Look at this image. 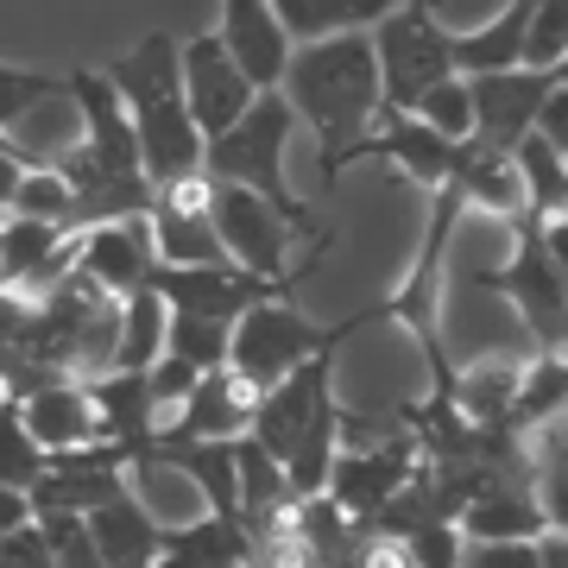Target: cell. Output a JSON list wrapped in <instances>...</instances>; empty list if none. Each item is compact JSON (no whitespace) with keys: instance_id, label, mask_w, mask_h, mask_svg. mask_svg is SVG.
Returning a JSON list of instances; mask_svg holds the SVG:
<instances>
[{"instance_id":"6da1fadb","label":"cell","mask_w":568,"mask_h":568,"mask_svg":"<svg viewBox=\"0 0 568 568\" xmlns=\"http://www.w3.org/2000/svg\"><path fill=\"white\" fill-rule=\"evenodd\" d=\"M278 95L291 102L297 126L316 133L323 145V183L335 190L354 159H366V133L379 114V58L373 32H335V39L291 44V63L278 77Z\"/></svg>"},{"instance_id":"7a4b0ae2","label":"cell","mask_w":568,"mask_h":568,"mask_svg":"<svg viewBox=\"0 0 568 568\" xmlns=\"http://www.w3.org/2000/svg\"><path fill=\"white\" fill-rule=\"evenodd\" d=\"M108 89L121 95L133 140H140V164L152 183L171 178H196L203 171V126L190 121L183 102V63H178V39L171 32H145L133 51L102 70Z\"/></svg>"},{"instance_id":"3957f363","label":"cell","mask_w":568,"mask_h":568,"mask_svg":"<svg viewBox=\"0 0 568 568\" xmlns=\"http://www.w3.org/2000/svg\"><path fill=\"white\" fill-rule=\"evenodd\" d=\"M291 133H297L291 102H284L278 89H260V95L246 102L241 121L203 140V178L209 183H241V190H253V196H260L265 209H278V215L297 227L310 246H323V253H328L335 227H328L323 215H316L297 190H291V178H284V145H291Z\"/></svg>"},{"instance_id":"277c9868","label":"cell","mask_w":568,"mask_h":568,"mask_svg":"<svg viewBox=\"0 0 568 568\" xmlns=\"http://www.w3.org/2000/svg\"><path fill=\"white\" fill-rule=\"evenodd\" d=\"M386 323L379 316V304H361L354 316H342V323H310L304 310L291 304V297H272V304H253L234 316V328H227V366L241 373L246 386H278L291 366H304L310 354H335L342 342H354L361 328Z\"/></svg>"},{"instance_id":"5b68a950","label":"cell","mask_w":568,"mask_h":568,"mask_svg":"<svg viewBox=\"0 0 568 568\" xmlns=\"http://www.w3.org/2000/svg\"><path fill=\"white\" fill-rule=\"evenodd\" d=\"M467 203L455 190H429V227H424V246H417V260H410L405 284L379 297V316L386 323H405L410 342L424 347L429 361V392H448L455 386V361H448V342H443V265H448V241H455V227H462Z\"/></svg>"},{"instance_id":"8992f818","label":"cell","mask_w":568,"mask_h":568,"mask_svg":"<svg viewBox=\"0 0 568 568\" xmlns=\"http://www.w3.org/2000/svg\"><path fill=\"white\" fill-rule=\"evenodd\" d=\"M511 260L493 265V272H474L480 291H499L530 328V347L549 354V347H568V284L556 272L544 246V222L537 215H511Z\"/></svg>"},{"instance_id":"52a82bcc","label":"cell","mask_w":568,"mask_h":568,"mask_svg":"<svg viewBox=\"0 0 568 568\" xmlns=\"http://www.w3.org/2000/svg\"><path fill=\"white\" fill-rule=\"evenodd\" d=\"M209 222H215V241H222L227 260L246 265V272H260V278L297 284L310 265L323 260V253L310 246L304 260L291 265V234H297V227L284 222L278 209H265L253 190H241V183H209Z\"/></svg>"},{"instance_id":"ba28073f","label":"cell","mask_w":568,"mask_h":568,"mask_svg":"<svg viewBox=\"0 0 568 568\" xmlns=\"http://www.w3.org/2000/svg\"><path fill=\"white\" fill-rule=\"evenodd\" d=\"M373 58H379V95H386V108H410L429 82L455 77L448 32L429 20L424 0H405V7H392L386 20L373 26Z\"/></svg>"},{"instance_id":"9c48e42d","label":"cell","mask_w":568,"mask_h":568,"mask_svg":"<svg viewBox=\"0 0 568 568\" xmlns=\"http://www.w3.org/2000/svg\"><path fill=\"white\" fill-rule=\"evenodd\" d=\"M152 291L171 316H209V323H234L241 310L272 304V297H291L297 284L260 278L234 260H209V265H159L152 272Z\"/></svg>"},{"instance_id":"30bf717a","label":"cell","mask_w":568,"mask_h":568,"mask_svg":"<svg viewBox=\"0 0 568 568\" xmlns=\"http://www.w3.org/2000/svg\"><path fill=\"white\" fill-rule=\"evenodd\" d=\"M410 474H417V443H410V429H392V436H379V443H366V448H335L323 493L354 525H373V511L386 506Z\"/></svg>"},{"instance_id":"8fae6325","label":"cell","mask_w":568,"mask_h":568,"mask_svg":"<svg viewBox=\"0 0 568 568\" xmlns=\"http://www.w3.org/2000/svg\"><path fill=\"white\" fill-rule=\"evenodd\" d=\"M562 82V70H487V77H467V108H474V140L493 152H511L537 126V108L549 102V89Z\"/></svg>"},{"instance_id":"7c38bea8","label":"cell","mask_w":568,"mask_h":568,"mask_svg":"<svg viewBox=\"0 0 568 568\" xmlns=\"http://www.w3.org/2000/svg\"><path fill=\"white\" fill-rule=\"evenodd\" d=\"M77 272L95 284V291H108L114 304L133 297V291H145L152 272H159V246H152L145 215H121V222L77 227Z\"/></svg>"},{"instance_id":"4fadbf2b","label":"cell","mask_w":568,"mask_h":568,"mask_svg":"<svg viewBox=\"0 0 568 568\" xmlns=\"http://www.w3.org/2000/svg\"><path fill=\"white\" fill-rule=\"evenodd\" d=\"M145 227H152L159 265H209V260H227L222 241H215V222H209V178H203V171H196V178L152 183Z\"/></svg>"},{"instance_id":"5bb4252c","label":"cell","mask_w":568,"mask_h":568,"mask_svg":"<svg viewBox=\"0 0 568 568\" xmlns=\"http://www.w3.org/2000/svg\"><path fill=\"white\" fill-rule=\"evenodd\" d=\"M335 354H310L304 366H291L278 386L260 392V405H253V424H246V436L272 455V462H284L291 455V443L304 436V424L323 410V398H335Z\"/></svg>"},{"instance_id":"9a60e30c","label":"cell","mask_w":568,"mask_h":568,"mask_svg":"<svg viewBox=\"0 0 568 568\" xmlns=\"http://www.w3.org/2000/svg\"><path fill=\"white\" fill-rule=\"evenodd\" d=\"M178 63H183V102H190V121L203 126V140H209V133H222V126H234L246 114V102L260 95V89L241 77V63L222 51L215 32L183 39L178 44Z\"/></svg>"},{"instance_id":"2e32d148","label":"cell","mask_w":568,"mask_h":568,"mask_svg":"<svg viewBox=\"0 0 568 568\" xmlns=\"http://www.w3.org/2000/svg\"><path fill=\"white\" fill-rule=\"evenodd\" d=\"M392 159L398 171H405L417 190H443L448 178H455V159H462V140H443L436 126H424L417 114H405V108H386L379 102V114H373V133H366V159Z\"/></svg>"},{"instance_id":"e0dca14e","label":"cell","mask_w":568,"mask_h":568,"mask_svg":"<svg viewBox=\"0 0 568 568\" xmlns=\"http://www.w3.org/2000/svg\"><path fill=\"white\" fill-rule=\"evenodd\" d=\"M20 405V424L26 436L44 448V455H63V448H89V443H108L102 429V405L89 398V379H51V386L13 398Z\"/></svg>"},{"instance_id":"ac0fdd59","label":"cell","mask_w":568,"mask_h":568,"mask_svg":"<svg viewBox=\"0 0 568 568\" xmlns=\"http://www.w3.org/2000/svg\"><path fill=\"white\" fill-rule=\"evenodd\" d=\"M215 39H222L227 58L241 63V77L253 82V89H278L284 63H291V32L278 26L272 0H222Z\"/></svg>"},{"instance_id":"d6986e66","label":"cell","mask_w":568,"mask_h":568,"mask_svg":"<svg viewBox=\"0 0 568 568\" xmlns=\"http://www.w3.org/2000/svg\"><path fill=\"white\" fill-rule=\"evenodd\" d=\"M253 405H260V386H246L234 366H215V373H203V379L190 386L178 417L159 424V429L196 436V443H234V436H246V424H253Z\"/></svg>"},{"instance_id":"ffe728a7","label":"cell","mask_w":568,"mask_h":568,"mask_svg":"<svg viewBox=\"0 0 568 568\" xmlns=\"http://www.w3.org/2000/svg\"><path fill=\"white\" fill-rule=\"evenodd\" d=\"M253 562V537L241 518L222 511H196L183 525H164V544L152 556V568H246Z\"/></svg>"},{"instance_id":"44dd1931","label":"cell","mask_w":568,"mask_h":568,"mask_svg":"<svg viewBox=\"0 0 568 568\" xmlns=\"http://www.w3.org/2000/svg\"><path fill=\"white\" fill-rule=\"evenodd\" d=\"M82 518H89V537H95L102 568H152V556H159V544H164V525L145 511L133 480H126V493H114L108 506L82 511Z\"/></svg>"},{"instance_id":"7402d4cb","label":"cell","mask_w":568,"mask_h":568,"mask_svg":"<svg viewBox=\"0 0 568 568\" xmlns=\"http://www.w3.org/2000/svg\"><path fill=\"white\" fill-rule=\"evenodd\" d=\"M448 190H455L467 209L493 215V222L525 215V183H518V164H511V152H493V145H480L474 133L462 140V159H455V178H448Z\"/></svg>"},{"instance_id":"603a6c76","label":"cell","mask_w":568,"mask_h":568,"mask_svg":"<svg viewBox=\"0 0 568 568\" xmlns=\"http://www.w3.org/2000/svg\"><path fill=\"white\" fill-rule=\"evenodd\" d=\"M568 417V347H549V354H530L525 366H518V392H511V405L499 424L511 429V436H525V443H537L549 424H562Z\"/></svg>"},{"instance_id":"cb8c5ba5","label":"cell","mask_w":568,"mask_h":568,"mask_svg":"<svg viewBox=\"0 0 568 568\" xmlns=\"http://www.w3.org/2000/svg\"><path fill=\"white\" fill-rule=\"evenodd\" d=\"M467 544H530L549 530V511L537 499V487H493L455 518Z\"/></svg>"},{"instance_id":"d4e9b609","label":"cell","mask_w":568,"mask_h":568,"mask_svg":"<svg viewBox=\"0 0 568 568\" xmlns=\"http://www.w3.org/2000/svg\"><path fill=\"white\" fill-rule=\"evenodd\" d=\"M525 26H530V0H506L487 26L448 32V63H455V77H487V70L525 63Z\"/></svg>"},{"instance_id":"484cf974","label":"cell","mask_w":568,"mask_h":568,"mask_svg":"<svg viewBox=\"0 0 568 568\" xmlns=\"http://www.w3.org/2000/svg\"><path fill=\"white\" fill-rule=\"evenodd\" d=\"M392 7H405V0H272V13L291 32V44L335 39V32H373Z\"/></svg>"},{"instance_id":"4316f807","label":"cell","mask_w":568,"mask_h":568,"mask_svg":"<svg viewBox=\"0 0 568 568\" xmlns=\"http://www.w3.org/2000/svg\"><path fill=\"white\" fill-rule=\"evenodd\" d=\"M347 417L354 410H342L335 398H323V410L304 424V436L291 443V455H284V487L297 493V499H310V493H323V480H328V462H335V448H342V436H347Z\"/></svg>"},{"instance_id":"83f0119b","label":"cell","mask_w":568,"mask_h":568,"mask_svg":"<svg viewBox=\"0 0 568 568\" xmlns=\"http://www.w3.org/2000/svg\"><path fill=\"white\" fill-rule=\"evenodd\" d=\"M511 164H518V183H525V215L549 222L568 196V152H556V145L530 126L525 140L511 145Z\"/></svg>"},{"instance_id":"f1b7e54d","label":"cell","mask_w":568,"mask_h":568,"mask_svg":"<svg viewBox=\"0 0 568 568\" xmlns=\"http://www.w3.org/2000/svg\"><path fill=\"white\" fill-rule=\"evenodd\" d=\"M164 323H171V310L159 304V291L145 284L133 297H121V342H114V366L121 373H145V366L164 354ZM108 366V373H114Z\"/></svg>"},{"instance_id":"f546056e","label":"cell","mask_w":568,"mask_h":568,"mask_svg":"<svg viewBox=\"0 0 568 568\" xmlns=\"http://www.w3.org/2000/svg\"><path fill=\"white\" fill-rule=\"evenodd\" d=\"M518 366L525 361H487V366H455V386H448V398H455V410L462 417H474V424H499L511 405V392H518Z\"/></svg>"},{"instance_id":"4dcf8cb0","label":"cell","mask_w":568,"mask_h":568,"mask_svg":"<svg viewBox=\"0 0 568 568\" xmlns=\"http://www.w3.org/2000/svg\"><path fill=\"white\" fill-rule=\"evenodd\" d=\"M7 215L70 227V183L58 178V164H26L20 183H13V196H7Z\"/></svg>"},{"instance_id":"1f68e13d","label":"cell","mask_w":568,"mask_h":568,"mask_svg":"<svg viewBox=\"0 0 568 568\" xmlns=\"http://www.w3.org/2000/svg\"><path fill=\"white\" fill-rule=\"evenodd\" d=\"M51 102H70V95H63V77L0 63V133H13L26 114H39V108H51Z\"/></svg>"},{"instance_id":"d6a6232c","label":"cell","mask_w":568,"mask_h":568,"mask_svg":"<svg viewBox=\"0 0 568 568\" xmlns=\"http://www.w3.org/2000/svg\"><path fill=\"white\" fill-rule=\"evenodd\" d=\"M39 474H44V448L26 436L20 405H13V398H0V487L26 493Z\"/></svg>"},{"instance_id":"836d02e7","label":"cell","mask_w":568,"mask_h":568,"mask_svg":"<svg viewBox=\"0 0 568 568\" xmlns=\"http://www.w3.org/2000/svg\"><path fill=\"white\" fill-rule=\"evenodd\" d=\"M405 114H417L424 126H436L443 140H467V133H474V108H467V77L429 82V89L405 108Z\"/></svg>"},{"instance_id":"e575fe53","label":"cell","mask_w":568,"mask_h":568,"mask_svg":"<svg viewBox=\"0 0 568 568\" xmlns=\"http://www.w3.org/2000/svg\"><path fill=\"white\" fill-rule=\"evenodd\" d=\"M227 328H234V323L171 316V323H164V347H171V354H183L196 373H215V366H227Z\"/></svg>"},{"instance_id":"d590c367","label":"cell","mask_w":568,"mask_h":568,"mask_svg":"<svg viewBox=\"0 0 568 568\" xmlns=\"http://www.w3.org/2000/svg\"><path fill=\"white\" fill-rule=\"evenodd\" d=\"M32 525H39L44 549L58 556V568H102V556H95V537H89V518H82V511H32Z\"/></svg>"},{"instance_id":"8d00e7d4","label":"cell","mask_w":568,"mask_h":568,"mask_svg":"<svg viewBox=\"0 0 568 568\" xmlns=\"http://www.w3.org/2000/svg\"><path fill=\"white\" fill-rule=\"evenodd\" d=\"M562 58H568V0H530L525 63L530 70H556Z\"/></svg>"},{"instance_id":"74e56055","label":"cell","mask_w":568,"mask_h":568,"mask_svg":"<svg viewBox=\"0 0 568 568\" xmlns=\"http://www.w3.org/2000/svg\"><path fill=\"white\" fill-rule=\"evenodd\" d=\"M196 379H203V373L183 361V354H171V347L145 366V398H152V410H159V424L183 405V398H190V386H196Z\"/></svg>"},{"instance_id":"f35d334b","label":"cell","mask_w":568,"mask_h":568,"mask_svg":"<svg viewBox=\"0 0 568 568\" xmlns=\"http://www.w3.org/2000/svg\"><path fill=\"white\" fill-rule=\"evenodd\" d=\"M405 549H410V568H462V525H448V518L410 525Z\"/></svg>"},{"instance_id":"ab89813d","label":"cell","mask_w":568,"mask_h":568,"mask_svg":"<svg viewBox=\"0 0 568 568\" xmlns=\"http://www.w3.org/2000/svg\"><path fill=\"white\" fill-rule=\"evenodd\" d=\"M462 568H544L537 537L530 544H467L462 537Z\"/></svg>"},{"instance_id":"60d3db41","label":"cell","mask_w":568,"mask_h":568,"mask_svg":"<svg viewBox=\"0 0 568 568\" xmlns=\"http://www.w3.org/2000/svg\"><path fill=\"white\" fill-rule=\"evenodd\" d=\"M0 568H58V556L44 549V537H39V525H32V518L0 537Z\"/></svg>"},{"instance_id":"b9f144b4","label":"cell","mask_w":568,"mask_h":568,"mask_svg":"<svg viewBox=\"0 0 568 568\" xmlns=\"http://www.w3.org/2000/svg\"><path fill=\"white\" fill-rule=\"evenodd\" d=\"M537 133H544L556 152H568V82H556V89H549V102L537 108Z\"/></svg>"},{"instance_id":"7bdbcfd3","label":"cell","mask_w":568,"mask_h":568,"mask_svg":"<svg viewBox=\"0 0 568 568\" xmlns=\"http://www.w3.org/2000/svg\"><path fill=\"white\" fill-rule=\"evenodd\" d=\"M0 291H7V265H0Z\"/></svg>"},{"instance_id":"ee69618b","label":"cell","mask_w":568,"mask_h":568,"mask_svg":"<svg viewBox=\"0 0 568 568\" xmlns=\"http://www.w3.org/2000/svg\"><path fill=\"white\" fill-rule=\"evenodd\" d=\"M424 7H436V0H424Z\"/></svg>"}]
</instances>
